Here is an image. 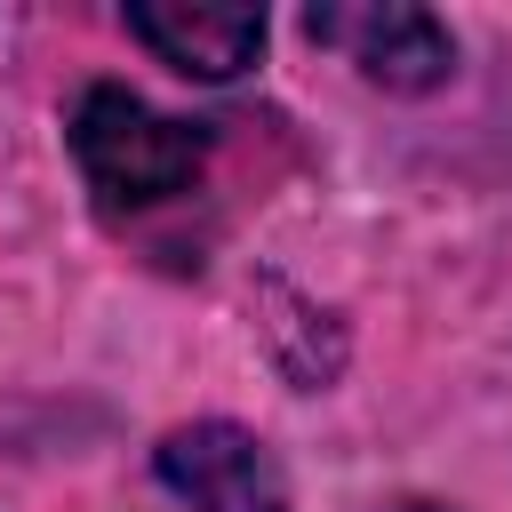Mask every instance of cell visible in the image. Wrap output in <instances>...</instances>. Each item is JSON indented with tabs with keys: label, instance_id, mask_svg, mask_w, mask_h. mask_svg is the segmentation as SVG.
Wrapping results in <instances>:
<instances>
[{
	"label": "cell",
	"instance_id": "obj_1",
	"mask_svg": "<svg viewBox=\"0 0 512 512\" xmlns=\"http://www.w3.org/2000/svg\"><path fill=\"white\" fill-rule=\"evenodd\" d=\"M72 160L80 176L112 200V208H152V200H176L200 160H208V136L192 120H168L152 112L144 96L128 88H88L72 104Z\"/></svg>",
	"mask_w": 512,
	"mask_h": 512
},
{
	"label": "cell",
	"instance_id": "obj_2",
	"mask_svg": "<svg viewBox=\"0 0 512 512\" xmlns=\"http://www.w3.org/2000/svg\"><path fill=\"white\" fill-rule=\"evenodd\" d=\"M304 32H312L320 48H336V56H352V64H360L376 88H392V96L440 88L448 64H456L448 24H440L432 8H408V0H352V8L320 0V8H304Z\"/></svg>",
	"mask_w": 512,
	"mask_h": 512
},
{
	"label": "cell",
	"instance_id": "obj_3",
	"mask_svg": "<svg viewBox=\"0 0 512 512\" xmlns=\"http://www.w3.org/2000/svg\"><path fill=\"white\" fill-rule=\"evenodd\" d=\"M152 464L192 512H288V480L272 448L240 424H184L160 440Z\"/></svg>",
	"mask_w": 512,
	"mask_h": 512
},
{
	"label": "cell",
	"instance_id": "obj_4",
	"mask_svg": "<svg viewBox=\"0 0 512 512\" xmlns=\"http://www.w3.org/2000/svg\"><path fill=\"white\" fill-rule=\"evenodd\" d=\"M128 32L176 64L184 80H232L264 48V8H200V0H136Z\"/></svg>",
	"mask_w": 512,
	"mask_h": 512
}]
</instances>
